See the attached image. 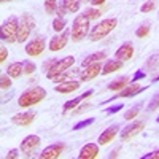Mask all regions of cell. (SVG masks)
<instances>
[{"label": "cell", "mask_w": 159, "mask_h": 159, "mask_svg": "<svg viewBox=\"0 0 159 159\" xmlns=\"http://www.w3.org/2000/svg\"><path fill=\"white\" fill-rule=\"evenodd\" d=\"M45 97H46V91H45L43 88L37 86V88L27 89L24 94H21V97L18 99V103H19V107L27 108V107H32V105L40 103Z\"/></svg>", "instance_id": "6da1fadb"}, {"label": "cell", "mask_w": 159, "mask_h": 159, "mask_svg": "<svg viewBox=\"0 0 159 159\" xmlns=\"http://www.w3.org/2000/svg\"><path fill=\"white\" fill-rule=\"evenodd\" d=\"M118 24L116 18H108V19H103L100 21L97 25H94V29L89 32V40L91 42H99V40L105 38Z\"/></svg>", "instance_id": "7a4b0ae2"}, {"label": "cell", "mask_w": 159, "mask_h": 159, "mask_svg": "<svg viewBox=\"0 0 159 159\" xmlns=\"http://www.w3.org/2000/svg\"><path fill=\"white\" fill-rule=\"evenodd\" d=\"M70 37L73 42H81V40L89 35V19L84 15H80L73 19L72 29H70Z\"/></svg>", "instance_id": "3957f363"}, {"label": "cell", "mask_w": 159, "mask_h": 159, "mask_svg": "<svg viewBox=\"0 0 159 159\" xmlns=\"http://www.w3.org/2000/svg\"><path fill=\"white\" fill-rule=\"evenodd\" d=\"M18 27L19 21L16 16H11L8 21L2 24V40L7 43H15L18 42Z\"/></svg>", "instance_id": "277c9868"}, {"label": "cell", "mask_w": 159, "mask_h": 159, "mask_svg": "<svg viewBox=\"0 0 159 159\" xmlns=\"http://www.w3.org/2000/svg\"><path fill=\"white\" fill-rule=\"evenodd\" d=\"M35 25V19L29 15V13H24L19 19V27H18V43H24L25 40L29 38L32 29Z\"/></svg>", "instance_id": "5b68a950"}, {"label": "cell", "mask_w": 159, "mask_h": 159, "mask_svg": "<svg viewBox=\"0 0 159 159\" xmlns=\"http://www.w3.org/2000/svg\"><path fill=\"white\" fill-rule=\"evenodd\" d=\"M75 64V57L73 56H67V57H62V59H59V61H56V64L52 65V67L48 70V78L49 80H54L57 75H61V73H64L67 69H70L72 65Z\"/></svg>", "instance_id": "8992f818"}, {"label": "cell", "mask_w": 159, "mask_h": 159, "mask_svg": "<svg viewBox=\"0 0 159 159\" xmlns=\"http://www.w3.org/2000/svg\"><path fill=\"white\" fill-rule=\"evenodd\" d=\"M145 127V123L143 121H135V123H132V124H127L123 130H121V134H119V137H121V142H127L130 139H134L135 135H139L140 132L143 130Z\"/></svg>", "instance_id": "52a82bcc"}, {"label": "cell", "mask_w": 159, "mask_h": 159, "mask_svg": "<svg viewBox=\"0 0 159 159\" xmlns=\"http://www.w3.org/2000/svg\"><path fill=\"white\" fill-rule=\"evenodd\" d=\"M45 46L46 45H45L43 37H35V38L30 40L27 45H25V52H27V56L35 57V56H40L45 51Z\"/></svg>", "instance_id": "ba28073f"}, {"label": "cell", "mask_w": 159, "mask_h": 159, "mask_svg": "<svg viewBox=\"0 0 159 159\" xmlns=\"http://www.w3.org/2000/svg\"><path fill=\"white\" fill-rule=\"evenodd\" d=\"M38 147H40V137L38 135H27L21 142V153H24L25 156H30Z\"/></svg>", "instance_id": "9c48e42d"}, {"label": "cell", "mask_w": 159, "mask_h": 159, "mask_svg": "<svg viewBox=\"0 0 159 159\" xmlns=\"http://www.w3.org/2000/svg\"><path fill=\"white\" fill-rule=\"evenodd\" d=\"M70 30H64L62 34H57L54 38H51V42H49V49L51 51H61L65 45H67L69 42V37H70Z\"/></svg>", "instance_id": "30bf717a"}, {"label": "cell", "mask_w": 159, "mask_h": 159, "mask_svg": "<svg viewBox=\"0 0 159 159\" xmlns=\"http://www.w3.org/2000/svg\"><path fill=\"white\" fill-rule=\"evenodd\" d=\"M102 67H103V64H100V62L91 64V65H88V67H84V70L81 73V83H86V81L94 80L99 73H102Z\"/></svg>", "instance_id": "8fae6325"}, {"label": "cell", "mask_w": 159, "mask_h": 159, "mask_svg": "<svg viewBox=\"0 0 159 159\" xmlns=\"http://www.w3.org/2000/svg\"><path fill=\"white\" fill-rule=\"evenodd\" d=\"M64 151V143H56V145H49L46 147L42 153L38 154L40 159H56L61 156V153Z\"/></svg>", "instance_id": "7c38bea8"}, {"label": "cell", "mask_w": 159, "mask_h": 159, "mask_svg": "<svg viewBox=\"0 0 159 159\" xmlns=\"http://www.w3.org/2000/svg\"><path fill=\"white\" fill-rule=\"evenodd\" d=\"M34 119H35V113H19V115H15L11 118V123L13 124H16L19 127H27L34 123Z\"/></svg>", "instance_id": "4fadbf2b"}, {"label": "cell", "mask_w": 159, "mask_h": 159, "mask_svg": "<svg viewBox=\"0 0 159 159\" xmlns=\"http://www.w3.org/2000/svg\"><path fill=\"white\" fill-rule=\"evenodd\" d=\"M99 156V143H88L84 147L80 150V154L78 157L80 159H94Z\"/></svg>", "instance_id": "5bb4252c"}, {"label": "cell", "mask_w": 159, "mask_h": 159, "mask_svg": "<svg viewBox=\"0 0 159 159\" xmlns=\"http://www.w3.org/2000/svg\"><path fill=\"white\" fill-rule=\"evenodd\" d=\"M143 89H145V88L139 86L137 83H132V84H129V86L123 88L121 91H119V94H118L116 97H113V99H121V97H132V96H135V94H140V92H142ZM113 99H110V100H107V102H111Z\"/></svg>", "instance_id": "9a60e30c"}, {"label": "cell", "mask_w": 159, "mask_h": 159, "mask_svg": "<svg viewBox=\"0 0 159 159\" xmlns=\"http://www.w3.org/2000/svg\"><path fill=\"white\" fill-rule=\"evenodd\" d=\"M118 130H119V127L116 126V124H113V126H110L108 129H105L102 134L99 135V140H97V143L99 145H108L115 137H116V134H118Z\"/></svg>", "instance_id": "2e32d148"}, {"label": "cell", "mask_w": 159, "mask_h": 159, "mask_svg": "<svg viewBox=\"0 0 159 159\" xmlns=\"http://www.w3.org/2000/svg\"><path fill=\"white\" fill-rule=\"evenodd\" d=\"M115 56L118 61H129L132 56H134V46H132L130 43H124L118 48V51L115 52Z\"/></svg>", "instance_id": "e0dca14e"}, {"label": "cell", "mask_w": 159, "mask_h": 159, "mask_svg": "<svg viewBox=\"0 0 159 159\" xmlns=\"http://www.w3.org/2000/svg\"><path fill=\"white\" fill-rule=\"evenodd\" d=\"M80 88V81H75V80H67L64 83H59L56 86V92L59 94H70V92H75Z\"/></svg>", "instance_id": "ac0fdd59"}, {"label": "cell", "mask_w": 159, "mask_h": 159, "mask_svg": "<svg viewBox=\"0 0 159 159\" xmlns=\"http://www.w3.org/2000/svg\"><path fill=\"white\" fill-rule=\"evenodd\" d=\"M92 96V91H86L84 94H81V96H78V97H75V99H72V100H69V102H65L64 103V108H62V113L65 115L69 110H72V108H75L76 105L81 102V100H84V99H88V97H91Z\"/></svg>", "instance_id": "d6986e66"}, {"label": "cell", "mask_w": 159, "mask_h": 159, "mask_svg": "<svg viewBox=\"0 0 159 159\" xmlns=\"http://www.w3.org/2000/svg\"><path fill=\"white\" fill-rule=\"evenodd\" d=\"M105 57H107V52H103V51H99V52H92V54H89V56H86V57L83 59L81 65H83V67H88V65H91V64H96V62H100V61H103Z\"/></svg>", "instance_id": "ffe728a7"}, {"label": "cell", "mask_w": 159, "mask_h": 159, "mask_svg": "<svg viewBox=\"0 0 159 159\" xmlns=\"http://www.w3.org/2000/svg\"><path fill=\"white\" fill-rule=\"evenodd\" d=\"M123 67V61H108L107 64H103V67H102V73L103 75H108V73H113V72H118L119 69Z\"/></svg>", "instance_id": "44dd1931"}, {"label": "cell", "mask_w": 159, "mask_h": 159, "mask_svg": "<svg viewBox=\"0 0 159 159\" xmlns=\"http://www.w3.org/2000/svg\"><path fill=\"white\" fill-rule=\"evenodd\" d=\"M7 73L11 76V78H19L22 73H24V64H19V62H13L7 67Z\"/></svg>", "instance_id": "7402d4cb"}, {"label": "cell", "mask_w": 159, "mask_h": 159, "mask_svg": "<svg viewBox=\"0 0 159 159\" xmlns=\"http://www.w3.org/2000/svg\"><path fill=\"white\" fill-rule=\"evenodd\" d=\"M130 81V78L129 76H121V78H116L115 81H111L108 84V89L110 91H121L123 88H126Z\"/></svg>", "instance_id": "603a6c76"}, {"label": "cell", "mask_w": 159, "mask_h": 159, "mask_svg": "<svg viewBox=\"0 0 159 159\" xmlns=\"http://www.w3.org/2000/svg\"><path fill=\"white\" fill-rule=\"evenodd\" d=\"M157 67H159V52L150 56L147 61H145L143 70H145V72H150V70H154V69H157Z\"/></svg>", "instance_id": "cb8c5ba5"}, {"label": "cell", "mask_w": 159, "mask_h": 159, "mask_svg": "<svg viewBox=\"0 0 159 159\" xmlns=\"http://www.w3.org/2000/svg\"><path fill=\"white\" fill-rule=\"evenodd\" d=\"M61 5L65 8L67 13H76L80 10V0H62Z\"/></svg>", "instance_id": "d4e9b609"}, {"label": "cell", "mask_w": 159, "mask_h": 159, "mask_svg": "<svg viewBox=\"0 0 159 159\" xmlns=\"http://www.w3.org/2000/svg\"><path fill=\"white\" fill-rule=\"evenodd\" d=\"M83 15L89 19V21H94V19H97V18H100V15H102V13H100V10H97L96 7L94 8H88L84 13H83Z\"/></svg>", "instance_id": "484cf974"}, {"label": "cell", "mask_w": 159, "mask_h": 159, "mask_svg": "<svg viewBox=\"0 0 159 159\" xmlns=\"http://www.w3.org/2000/svg\"><path fill=\"white\" fill-rule=\"evenodd\" d=\"M140 108H142V103H139V105H135V107H132L130 110H127V111H126V115H124V119H127V121L134 119V118L139 115Z\"/></svg>", "instance_id": "4316f807"}, {"label": "cell", "mask_w": 159, "mask_h": 159, "mask_svg": "<svg viewBox=\"0 0 159 159\" xmlns=\"http://www.w3.org/2000/svg\"><path fill=\"white\" fill-rule=\"evenodd\" d=\"M57 8V0H45V11L48 15H52Z\"/></svg>", "instance_id": "83f0119b"}, {"label": "cell", "mask_w": 159, "mask_h": 159, "mask_svg": "<svg viewBox=\"0 0 159 159\" xmlns=\"http://www.w3.org/2000/svg\"><path fill=\"white\" fill-rule=\"evenodd\" d=\"M159 108V92L153 96V99L150 100V103L147 105V111H154Z\"/></svg>", "instance_id": "f1b7e54d"}, {"label": "cell", "mask_w": 159, "mask_h": 159, "mask_svg": "<svg viewBox=\"0 0 159 159\" xmlns=\"http://www.w3.org/2000/svg\"><path fill=\"white\" fill-rule=\"evenodd\" d=\"M94 121H96L94 118H88V119H84V121H80V123H76V124H75L72 129H73V130H81V129H84V127L91 126Z\"/></svg>", "instance_id": "f546056e"}, {"label": "cell", "mask_w": 159, "mask_h": 159, "mask_svg": "<svg viewBox=\"0 0 159 159\" xmlns=\"http://www.w3.org/2000/svg\"><path fill=\"white\" fill-rule=\"evenodd\" d=\"M64 27H65V19L64 18H59L57 16L54 21H52V29H54L56 32H61Z\"/></svg>", "instance_id": "4dcf8cb0"}, {"label": "cell", "mask_w": 159, "mask_h": 159, "mask_svg": "<svg viewBox=\"0 0 159 159\" xmlns=\"http://www.w3.org/2000/svg\"><path fill=\"white\" fill-rule=\"evenodd\" d=\"M148 34H150V25H148V24L140 25V27L137 29V32H135V35H137L139 38H145V37H148Z\"/></svg>", "instance_id": "1f68e13d"}, {"label": "cell", "mask_w": 159, "mask_h": 159, "mask_svg": "<svg viewBox=\"0 0 159 159\" xmlns=\"http://www.w3.org/2000/svg\"><path fill=\"white\" fill-rule=\"evenodd\" d=\"M0 88L2 89H10L11 88V76L8 75H2L0 76Z\"/></svg>", "instance_id": "d6a6232c"}, {"label": "cell", "mask_w": 159, "mask_h": 159, "mask_svg": "<svg viewBox=\"0 0 159 159\" xmlns=\"http://www.w3.org/2000/svg\"><path fill=\"white\" fill-rule=\"evenodd\" d=\"M154 7H156V2H154V0H148V2H145V3L142 5L140 11H142V13H150L151 10H154Z\"/></svg>", "instance_id": "836d02e7"}, {"label": "cell", "mask_w": 159, "mask_h": 159, "mask_svg": "<svg viewBox=\"0 0 159 159\" xmlns=\"http://www.w3.org/2000/svg\"><path fill=\"white\" fill-rule=\"evenodd\" d=\"M22 64H24V73L25 75H32L35 72V69H37L34 62H22Z\"/></svg>", "instance_id": "e575fe53"}, {"label": "cell", "mask_w": 159, "mask_h": 159, "mask_svg": "<svg viewBox=\"0 0 159 159\" xmlns=\"http://www.w3.org/2000/svg\"><path fill=\"white\" fill-rule=\"evenodd\" d=\"M123 107H124V105H123V103H118V105H113V107H110V108L107 110V113H108V115H113V113H118V111H121V110H123Z\"/></svg>", "instance_id": "d590c367"}, {"label": "cell", "mask_w": 159, "mask_h": 159, "mask_svg": "<svg viewBox=\"0 0 159 159\" xmlns=\"http://www.w3.org/2000/svg\"><path fill=\"white\" fill-rule=\"evenodd\" d=\"M7 57H8V49L5 46H2V48H0V62L3 64L7 61Z\"/></svg>", "instance_id": "8d00e7d4"}, {"label": "cell", "mask_w": 159, "mask_h": 159, "mask_svg": "<svg viewBox=\"0 0 159 159\" xmlns=\"http://www.w3.org/2000/svg\"><path fill=\"white\" fill-rule=\"evenodd\" d=\"M67 80H69V75L64 72V73H61V75H57V76L54 78V81H56V83H64V81H67Z\"/></svg>", "instance_id": "74e56055"}, {"label": "cell", "mask_w": 159, "mask_h": 159, "mask_svg": "<svg viewBox=\"0 0 159 159\" xmlns=\"http://www.w3.org/2000/svg\"><path fill=\"white\" fill-rule=\"evenodd\" d=\"M92 107V105L91 103H84V105H81V107H80V108H76L75 110V115H81L83 111H86V110H89Z\"/></svg>", "instance_id": "f35d334b"}, {"label": "cell", "mask_w": 159, "mask_h": 159, "mask_svg": "<svg viewBox=\"0 0 159 159\" xmlns=\"http://www.w3.org/2000/svg\"><path fill=\"white\" fill-rule=\"evenodd\" d=\"M142 159H159V150L153 151V153H148V154H145Z\"/></svg>", "instance_id": "ab89813d"}, {"label": "cell", "mask_w": 159, "mask_h": 159, "mask_svg": "<svg viewBox=\"0 0 159 159\" xmlns=\"http://www.w3.org/2000/svg\"><path fill=\"white\" fill-rule=\"evenodd\" d=\"M145 76V70H139L135 75H134V78H132V83H135V81H139V80H142Z\"/></svg>", "instance_id": "60d3db41"}, {"label": "cell", "mask_w": 159, "mask_h": 159, "mask_svg": "<svg viewBox=\"0 0 159 159\" xmlns=\"http://www.w3.org/2000/svg\"><path fill=\"white\" fill-rule=\"evenodd\" d=\"M19 156V151L18 150H10L8 153H7V159H15V157H18Z\"/></svg>", "instance_id": "b9f144b4"}, {"label": "cell", "mask_w": 159, "mask_h": 159, "mask_svg": "<svg viewBox=\"0 0 159 159\" xmlns=\"http://www.w3.org/2000/svg\"><path fill=\"white\" fill-rule=\"evenodd\" d=\"M54 64H56V61H54V59H49V61H48L46 64H43V70H45V72L48 73V70H49V69H51V67H52V65H54Z\"/></svg>", "instance_id": "7bdbcfd3"}, {"label": "cell", "mask_w": 159, "mask_h": 159, "mask_svg": "<svg viewBox=\"0 0 159 159\" xmlns=\"http://www.w3.org/2000/svg\"><path fill=\"white\" fill-rule=\"evenodd\" d=\"M89 2L94 5V7H97V5H102V3H105V0H89Z\"/></svg>", "instance_id": "ee69618b"}, {"label": "cell", "mask_w": 159, "mask_h": 159, "mask_svg": "<svg viewBox=\"0 0 159 159\" xmlns=\"http://www.w3.org/2000/svg\"><path fill=\"white\" fill-rule=\"evenodd\" d=\"M118 153H119V148L113 150V151H111V154H110V157H116V156H118Z\"/></svg>", "instance_id": "f6af8a7d"}, {"label": "cell", "mask_w": 159, "mask_h": 159, "mask_svg": "<svg viewBox=\"0 0 159 159\" xmlns=\"http://www.w3.org/2000/svg\"><path fill=\"white\" fill-rule=\"evenodd\" d=\"M157 81H159V76H156V78L153 80V83H157Z\"/></svg>", "instance_id": "bcb514c9"}, {"label": "cell", "mask_w": 159, "mask_h": 159, "mask_svg": "<svg viewBox=\"0 0 159 159\" xmlns=\"http://www.w3.org/2000/svg\"><path fill=\"white\" fill-rule=\"evenodd\" d=\"M0 2H3V3H5V2H11V0H0Z\"/></svg>", "instance_id": "7dc6e473"}, {"label": "cell", "mask_w": 159, "mask_h": 159, "mask_svg": "<svg viewBox=\"0 0 159 159\" xmlns=\"http://www.w3.org/2000/svg\"><path fill=\"white\" fill-rule=\"evenodd\" d=\"M80 2H83V3H84V2H89V0H80Z\"/></svg>", "instance_id": "c3c4849f"}, {"label": "cell", "mask_w": 159, "mask_h": 159, "mask_svg": "<svg viewBox=\"0 0 159 159\" xmlns=\"http://www.w3.org/2000/svg\"><path fill=\"white\" fill-rule=\"evenodd\" d=\"M156 121H157V123H159V116H157V118H156Z\"/></svg>", "instance_id": "681fc988"}]
</instances>
